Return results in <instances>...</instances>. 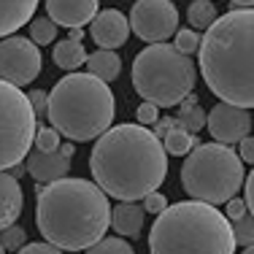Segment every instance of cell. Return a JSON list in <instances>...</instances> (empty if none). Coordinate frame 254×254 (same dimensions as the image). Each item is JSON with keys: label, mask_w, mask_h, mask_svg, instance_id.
Here are the masks:
<instances>
[{"label": "cell", "mask_w": 254, "mask_h": 254, "mask_svg": "<svg viewBox=\"0 0 254 254\" xmlns=\"http://www.w3.org/2000/svg\"><path fill=\"white\" fill-rule=\"evenodd\" d=\"M176 49L181 52V54H195L197 49H200V35H197V30H179L176 33Z\"/></svg>", "instance_id": "obj_28"}, {"label": "cell", "mask_w": 254, "mask_h": 254, "mask_svg": "<svg viewBox=\"0 0 254 254\" xmlns=\"http://www.w3.org/2000/svg\"><path fill=\"white\" fill-rule=\"evenodd\" d=\"M160 141H162V146H165V152L173 154V157H187L192 149L197 146L195 132H190L184 125L179 122V119H176V125H173L171 130H168L165 135L160 138Z\"/></svg>", "instance_id": "obj_19"}, {"label": "cell", "mask_w": 254, "mask_h": 254, "mask_svg": "<svg viewBox=\"0 0 254 254\" xmlns=\"http://www.w3.org/2000/svg\"><path fill=\"white\" fill-rule=\"evenodd\" d=\"M157 119H160V111H157V106H154V103H146V100H143L141 106H138V125L149 127V125H154Z\"/></svg>", "instance_id": "obj_31"}, {"label": "cell", "mask_w": 254, "mask_h": 254, "mask_svg": "<svg viewBox=\"0 0 254 254\" xmlns=\"http://www.w3.org/2000/svg\"><path fill=\"white\" fill-rule=\"evenodd\" d=\"M176 119H179V122L184 125L190 132H195V135H197V132L205 127V122H208V114H205L200 106H181Z\"/></svg>", "instance_id": "obj_23"}, {"label": "cell", "mask_w": 254, "mask_h": 254, "mask_svg": "<svg viewBox=\"0 0 254 254\" xmlns=\"http://www.w3.org/2000/svg\"><path fill=\"white\" fill-rule=\"evenodd\" d=\"M38 117L19 87L0 78V171L25 162L33 149Z\"/></svg>", "instance_id": "obj_8"}, {"label": "cell", "mask_w": 254, "mask_h": 254, "mask_svg": "<svg viewBox=\"0 0 254 254\" xmlns=\"http://www.w3.org/2000/svg\"><path fill=\"white\" fill-rule=\"evenodd\" d=\"M57 38V25L49 19V16H35L30 22V41L35 46H44V44H52Z\"/></svg>", "instance_id": "obj_22"}, {"label": "cell", "mask_w": 254, "mask_h": 254, "mask_svg": "<svg viewBox=\"0 0 254 254\" xmlns=\"http://www.w3.org/2000/svg\"><path fill=\"white\" fill-rule=\"evenodd\" d=\"M165 208H168V200H165V195H160V192H152V195L143 197V211H146V214L160 216Z\"/></svg>", "instance_id": "obj_29"}, {"label": "cell", "mask_w": 254, "mask_h": 254, "mask_svg": "<svg viewBox=\"0 0 254 254\" xmlns=\"http://www.w3.org/2000/svg\"><path fill=\"white\" fill-rule=\"evenodd\" d=\"M52 57H54V65L63 68V70H76V68H81V65L87 63V52H84L81 41H70V38L57 41Z\"/></svg>", "instance_id": "obj_20"}, {"label": "cell", "mask_w": 254, "mask_h": 254, "mask_svg": "<svg viewBox=\"0 0 254 254\" xmlns=\"http://www.w3.org/2000/svg\"><path fill=\"white\" fill-rule=\"evenodd\" d=\"M68 38H70V41H81V38H84V33H81V30H70Z\"/></svg>", "instance_id": "obj_39"}, {"label": "cell", "mask_w": 254, "mask_h": 254, "mask_svg": "<svg viewBox=\"0 0 254 254\" xmlns=\"http://www.w3.org/2000/svg\"><path fill=\"white\" fill-rule=\"evenodd\" d=\"M149 254H235L233 225L216 205L173 203L154 219Z\"/></svg>", "instance_id": "obj_4"}, {"label": "cell", "mask_w": 254, "mask_h": 254, "mask_svg": "<svg viewBox=\"0 0 254 254\" xmlns=\"http://www.w3.org/2000/svg\"><path fill=\"white\" fill-rule=\"evenodd\" d=\"M143 222L146 211L138 203H119L117 208H111V227L119 238H138L143 233Z\"/></svg>", "instance_id": "obj_17"}, {"label": "cell", "mask_w": 254, "mask_h": 254, "mask_svg": "<svg viewBox=\"0 0 254 254\" xmlns=\"http://www.w3.org/2000/svg\"><path fill=\"white\" fill-rule=\"evenodd\" d=\"M0 254H5V249H3V246H0Z\"/></svg>", "instance_id": "obj_41"}, {"label": "cell", "mask_w": 254, "mask_h": 254, "mask_svg": "<svg viewBox=\"0 0 254 254\" xmlns=\"http://www.w3.org/2000/svg\"><path fill=\"white\" fill-rule=\"evenodd\" d=\"M100 0H46V14L54 25L81 30L98 16Z\"/></svg>", "instance_id": "obj_13"}, {"label": "cell", "mask_w": 254, "mask_h": 254, "mask_svg": "<svg viewBox=\"0 0 254 254\" xmlns=\"http://www.w3.org/2000/svg\"><path fill=\"white\" fill-rule=\"evenodd\" d=\"M117 103L106 81L92 73H68L54 84L49 92V117L52 127L68 141H95L111 127Z\"/></svg>", "instance_id": "obj_5"}, {"label": "cell", "mask_w": 254, "mask_h": 254, "mask_svg": "<svg viewBox=\"0 0 254 254\" xmlns=\"http://www.w3.org/2000/svg\"><path fill=\"white\" fill-rule=\"evenodd\" d=\"M41 49L30 38L8 35L0 41V78L14 87H27L41 73Z\"/></svg>", "instance_id": "obj_10"}, {"label": "cell", "mask_w": 254, "mask_h": 254, "mask_svg": "<svg viewBox=\"0 0 254 254\" xmlns=\"http://www.w3.org/2000/svg\"><path fill=\"white\" fill-rule=\"evenodd\" d=\"M233 5H238V8H254V0H230Z\"/></svg>", "instance_id": "obj_37"}, {"label": "cell", "mask_w": 254, "mask_h": 254, "mask_svg": "<svg viewBox=\"0 0 254 254\" xmlns=\"http://www.w3.org/2000/svg\"><path fill=\"white\" fill-rule=\"evenodd\" d=\"M197 70L173 44H152L132 60V87L157 108L179 106L195 89Z\"/></svg>", "instance_id": "obj_6"}, {"label": "cell", "mask_w": 254, "mask_h": 254, "mask_svg": "<svg viewBox=\"0 0 254 254\" xmlns=\"http://www.w3.org/2000/svg\"><path fill=\"white\" fill-rule=\"evenodd\" d=\"M25 168L38 184H52L68 176L70 171V157H65L63 152H30L25 157Z\"/></svg>", "instance_id": "obj_14"}, {"label": "cell", "mask_w": 254, "mask_h": 254, "mask_svg": "<svg viewBox=\"0 0 254 254\" xmlns=\"http://www.w3.org/2000/svg\"><path fill=\"white\" fill-rule=\"evenodd\" d=\"M84 254H135V252H132V246L125 238L117 235V238H100L98 244L89 246Z\"/></svg>", "instance_id": "obj_24"}, {"label": "cell", "mask_w": 254, "mask_h": 254, "mask_svg": "<svg viewBox=\"0 0 254 254\" xmlns=\"http://www.w3.org/2000/svg\"><path fill=\"white\" fill-rule=\"evenodd\" d=\"M16 254H65V252L52 246V244H25Z\"/></svg>", "instance_id": "obj_33"}, {"label": "cell", "mask_w": 254, "mask_h": 254, "mask_svg": "<svg viewBox=\"0 0 254 254\" xmlns=\"http://www.w3.org/2000/svg\"><path fill=\"white\" fill-rule=\"evenodd\" d=\"M197 65L222 103L254 108V8H235L205 30Z\"/></svg>", "instance_id": "obj_3"}, {"label": "cell", "mask_w": 254, "mask_h": 254, "mask_svg": "<svg viewBox=\"0 0 254 254\" xmlns=\"http://www.w3.org/2000/svg\"><path fill=\"white\" fill-rule=\"evenodd\" d=\"M25 244H27V233L19 225H11V227L0 230V246H3L5 252H19Z\"/></svg>", "instance_id": "obj_26"}, {"label": "cell", "mask_w": 254, "mask_h": 254, "mask_svg": "<svg viewBox=\"0 0 254 254\" xmlns=\"http://www.w3.org/2000/svg\"><path fill=\"white\" fill-rule=\"evenodd\" d=\"M244 181V160L225 143H197L181 165L184 192L208 205L233 200Z\"/></svg>", "instance_id": "obj_7"}, {"label": "cell", "mask_w": 254, "mask_h": 254, "mask_svg": "<svg viewBox=\"0 0 254 254\" xmlns=\"http://www.w3.org/2000/svg\"><path fill=\"white\" fill-rule=\"evenodd\" d=\"M30 106H33L35 117H46V108H49V92H44V89H33V92L27 95Z\"/></svg>", "instance_id": "obj_30"}, {"label": "cell", "mask_w": 254, "mask_h": 254, "mask_svg": "<svg viewBox=\"0 0 254 254\" xmlns=\"http://www.w3.org/2000/svg\"><path fill=\"white\" fill-rule=\"evenodd\" d=\"M246 214H249V208H246V200H241V197H233V200H227L225 216H227L230 222L241 219V216H246Z\"/></svg>", "instance_id": "obj_32"}, {"label": "cell", "mask_w": 254, "mask_h": 254, "mask_svg": "<svg viewBox=\"0 0 254 254\" xmlns=\"http://www.w3.org/2000/svg\"><path fill=\"white\" fill-rule=\"evenodd\" d=\"M89 35L98 44V49H119L130 38V19L117 8H103L89 22Z\"/></svg>", "instance_id": "obj_12"}, {"label": "cell", "mask_w": 254, "mask_h": 254, "mask_svg": "<svg viewBox=\"0 0 254 254\" xmlns=\"http://www.w3.org/2000/svg\"><path fill=\"white\" fill-rule=\"evenodd\" d=\"M27 171V168L25 165H22V162H19V165H14V168H11V176H14V179H19L22 176V173H25Z\"/></svg>", "instance_id": "obj_38"}, {"label": "cell", "mask_w": 254, "mask_h": 254, "mask_svg": "<svg viewBox=\"0 0 254 254\" xmlns=\"http://www.w3.org/2000/svg\"><path fill=\"white\" fill-rule=\"evenodd\" d=\"M244 254H254V244H252V246H246V249H244Z\"/></svg>", "instance_id": "obj_40"}, {"label": "cell", "mask_w": 254, "mask_h": 254, "mask_svg": "<svg viewBox=\"0 0 254 254\" xmlns=\"http://www.w3.org/2000/svg\"><path fill=\"white\" fill-rule=\"evenodd\" d=\"M22 205H25V192L19 187V179L0 171V230L11 227L19 219Z\"/></svg>", "instance_id": "obj_15"}, {"label": "cell", "mask_w": 254, "mask_h": 254, "mask_svg": "<svg viewBox=\"0 0 254 254\" xmlns=\"http://www.w3.org/2000/svg\"><path fill=\"white\" fill-rule=\"evenodd\" d=\"M216 5L211 0H192L190 11H187V19H190L192 30H208L216 22Z\"/></svg>", "instance_id": "obj_21"}, {"label": "cell", "mask_w": 254, "mask_h": 254, "mask_svg": "<svg viewBox=\"0 0 254 254\" xmlns=\"http://www.w3.org/2000/svg\"><path fill=\"white\" fill-rule=\"evenodd\" d=\"M130 30L146 44H165L179 33V8L171 0H135Z\"/></svg>", "instance_id": "obj_9"}, {"label": "cell", "mask_w": 254, "mask_h": 254, "mask_svg": "<svg viewBox=\"0 0 254 254\" xmlns=\"http://www.w3.org/2000/svg\"><path fill=\"white\" fill-rule=\"evenodd\" d=\"M238 157H241V160H244V162H252V165H254V138L252 135H246L244 138V141H241V149H238Z\"/></svg>", "instance_id": "obj_34"}, {"label": "cell", "mask_w": 254, "mask_h": 254, "mask_svg": "<svg viewBox=\"0 0 254 254\" xmlns=\"http://www.w3.org/2000/svg\"><path fill=\"white\" fill-rule=\"evenodd\" d=\"M35 152H57L60 149V132L54 127H38L35 130Z\"/></svg>", "instance_id": "obj_27"}, {"label": "cell", "mask_w": 254, "mask_h": 254, "mask_svg": "<svg viewBox=\"0 0 254 254\" xmlns=\"http://www.w3.org/2000/svg\"><path fill=\"white\" fill-rule=\"evenodd\" d=\"M244 190H246V208H249V214L254 216V171L249 173V179L244 181Z\"/></svg>", "instance_id": "obj_35"}, {"label": "cell", "mask_w": 254, "mask_h": 254, "mask_svg": "<svg viewBox=\"0 0 254 254\" xmlns=\"http://www.w3.org/2000/svg\"><path fill=\"white\" fill-rule=\"evenodd\" d=\"M35 8L38 0H0V38H8L27 22H33Z\"/></svg>", "instance_id": "obj_16"}, {"label": "cell", "mask_w": 254, "mask_h": 254, "mask_svg": "<svg viewBox=\"0 0 254 254\" xmlns=\"http://www.w3.org/2000/svg\"><path fill=\"white\" fill-rule=\"evenodd\" d=\"M60 152H63L65 157H70V160H73V154H76V149H73V143H63V146H60Z\"/></svg>", "instance_id": "obj_36"}, {"label": "cell", "mask_w": 254, "mask_h": 254, "mask_svg": "<svg viewBox=\"0 0 254 254\" xmlns=\"http://www.w3.org/2000/svg\"><path fill=\"white\" fill-rule=\"evenodd\" d=\"M84 65H87L89 73L98 76L100 81H106V84L117 81L119 73H122V60H119V54L111 52V49H98V52L87 54V63Z\"/></svg>", "instance_id": "obj_18"}, {"label": "cell", "mask_w": 254, "mask_h": 254, "mask_svg": "<svg viewBox=\"0 0 254 254\" xmlns=\"http://www.w3.org/2000/svg\"><path fill=\"white\" fill-rule=\"evenodd\" d=\"M208 130L214 135L216 143H225V146H233V143H241L252 130V114L249 108L241 106H230V103H216L208 114Z\"/></svg>", "instance_id": "obj_11"}, {"label": "cell", "mask_w": 254, "mask_h": 254, "mask_svg": "<svg viewBox=\"0 0 254 254\" xmlns=\"http://www.w3.org/2000/svg\"><path fill=\"white\" fill-rule=\"evenodd\" d=\"M95 184L119 203H135L160 190L168 176V152L143 125H117L98 138L89 154Z\"/></svg>", "instance_id": "obj_1"}, {"label": "cell", "mask_w": 254, "mask_h": 254, "mask_svg": "<svg viewBox=\"0 0 254 254\" xmlns=\"http://www.w3.org/2000/svg\"><path fill=\"white\" fill-rule=\"evenodd\" d=\"M233 225V238H235V246H252L254 244V216L252 214H246V216H241V219H235V222H230Z\"/></svg>", "instance_id": "obj_25"}, {"label": "cell", "mask_w": 254, "mask_h": 254, "mask_svg": "<svg viewBox=\"0 0 254 254\" xmlns=\"http://www.w3.org/2000/svg\"><path fill=\"white\" fill-rule=\"evenodd\" d=\"M35 225L46 244L63 252H87L111 227V203L95 181L60 179L38 187Z\"/></svg>", "instance_id": "obj_2"}]
</instances>
